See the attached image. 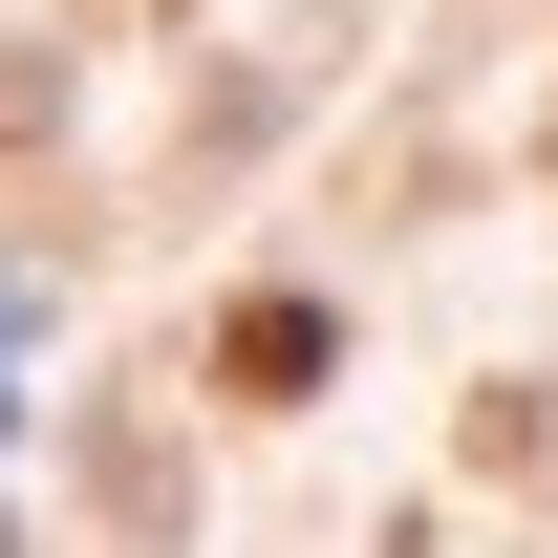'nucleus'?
I'll use <instances>...</instances> for the list:
<instances>
[{
    "label": "nucleus",
    "instance_id": "1",
    "mask_svg": "<svg viewBox=\"0 0 558 558\" xmlns=\"http://www.w3.org/2000/svg\"><path fill=\"white\" fill-rule=\"evenodd\" d=\"M323 365H344V323H323V301H236V323H215V387H236V409H301Z\"/></svg>",
    "mask_w": 558,
    "mask_h": 558
}]
</instances>
